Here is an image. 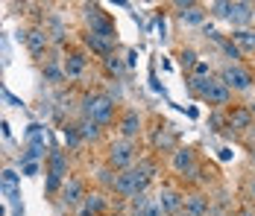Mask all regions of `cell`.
Masks as SVG:
<instances>
[{
  "label": "cell",
  "instance_id": "1",
  "mask_svg": "<svg viewBox=\"0 0 255 216\" xmlns=\"http://www.w3.org/2000/svg\"><path fill=\"white\" fill-rule=\"evenodd\" d=\"M82 117H91L100 126H109L115 120V99L109 94H94L85 96V108H82Z\"/></svg>",
  "mask_w": 255,
  "mask_h": 216
},
{
  "label": "cell",
  "instance_id": "15",
  "mask_svg": "<svg viewBox=\"0 0 255 216\" xmlns=\"http://www.w3.org/2000/svg\"><path fill=\"white\" fill-rule=\"evenodd\" d=\"M229 129H235V132H250V129H253V114H250L247 105L229 111Z\"/></svg>",
  "mask_w": 255,
  "mask_h": 216
},
{
  "label": "cell",
  "instance_id": "4",
  "mask_svg": "<svg viewBox=\"0 0 255 216\" xmlns=\"http://www.w3.org/2000/svg\"><path fill=\"white\" fill-rule=\"evenodd\" d=\"M217 79L229 85L232 94H235V91H241V94H244V91H250V88H253V73L247 71L244 65H223V71H220Z\"/></svg>",
  "mask_w": 255,
  "mask_h": 216
},
{
  "label": "cell",
  "instance_id": "20",
  "mask_svg": "<svg viewBox=\"0 0 255 216\" xmlns=\"http://www.w3.org/2000/svg\"><path fill=\"white\" fill-rule=\"evenodd\" d=\"M44 79H47L50 85H59V82L65 79V68L59 65V59H50V62H44Z\"/></svg>",
  "mask_w": 255,
  "mask_h": 216
},
{
  "label": "cell",
  "instance_id": "21",
  "mask_svg": "<svg viewBox=\"0 0 255 216\" xmlns=\"http://www.w3.org/2000/svg\"><path fill=\"white\" fill-rule=\"evenodd\" d=\"M62 138H65L68 149H77V146L82 144V135H79V126H77V123H68V126L62 129Z\"/></svg>",
  "mask_w": 255,
  "mask_h": 216
},
{
  "label": "cell",
  "instance_id": "39",
  "mask_svg": "<svg viewBox=\"0 0 255 216\" xmlns=\"http://www.w3.org/2000/svg\"><path fill=\"white\" fill-rule=\"evenodd\" d=\"M253 164H255V149H253Z\"/></svg>",
  "mask_w": 255,
  "mask_h": 216
},
{
  "label": "cell",
  "instance_id": "33",
  "mask_svg": "<svg viewBox=\"0 0 255 216\" xmlns=\"http://www.w3.org/2000/svg\"><path fill=\"white\" fill-rule=\"evenodd\" d=\"M79 216H94V214H91V211H88V208L82 205V208H79Z\"/></svg>",
  "mask_w": 255,
  "mask_h": 216
},
{
  "label": "cell",
  "instance_id": "32",
  "mask_svg": "<svg viewBox=\"0 0 255 216\" xmlns=\"http://www.w3.org/2000/svg\"><path fill=\"white\" fill-rule=\"evenodd\" d=\"M135 59H138V53H135V50H129V56H127V68H129V65H135Z\"/></svg>",
  "mask_w": 255,
  "mask_h": 216
},
{
  "label": "cell",
  "instance_id": "5",
  "mask_svg": "<svg viewBox=\"0 0 255 216\" xmlns=\"http://www.w3.org/2000/svg\"><path fill=\"white\" fill-rule=\"evenodd\" d=\"M170 164H173V169H176L179 175H188V178H197V172H200V167H197V155H194V149H188V146L173 149Z\"/></svg>",
  "mask_w": 255,
  "mask_h": 216
},
{
  "label": "cell",
  "instance_id": "30",
  "mask_svg": "<svg viewBox=\"0 0 255 216\" xmlns=\"http://www.w3.org/2000/svg\"><path fill=\"white\" fill-rule=\"evenodd\" d=\"M211 126H214V132H220V126H223V117H220V114H211Z\"/></svg>",
  "mask_w": 255,
  "mask_h": 216
},
{
  "label": "cell",
  "instance_id": "29",
  "mask_svg": "<svg viewBox=\"0 0 255 216\" xmlns=\"http://www.w3.org/2000/svg\"><path fill=\"white\" fill-rule=\"evenodd\" d=\"M24 172H26V175H35V172H38V164H35V161L24 164Z\"/></svg>",
  "mask_w": 255,
  "mask_h": 216
},
{
  "label": "cell",
  "instance_id": "34",
  "mask_svg": "<svg viewBox=\"0 0 255 216\" xmlns=\"http://www.w3.org/2000/svg\"><path fill=\"white\" fill-rule=\"evenodd\" d=\"M247 108H250V114H253V117H255V102H250V105H247Z\"/></svg>",
  "mask_w": 255,
  "mask_h": 216
},
{
  "label": "cell",
  "instance_id": "17",
  "mask_svg": "<svg viewBox=\"0 0 255 216\" xmlns=\"http://www.w3.org/2000/svg\"><path fill=\"white\" fill-rule=\"evenodd\" d=\"M232 41L241 53H253L255 50V29H235L232 32Z\"/></svg>",
  "mask_w": 255,
  "mask_h": 216
},
{
  "label": "cell",
  "instance_id": "19",
  "mask_svg": "<svg viewBox=\"0 0 255 216\" xmlns=\"http://www.w3.org/2000/svg\"><path fill=\"white\" fill-rule=\"evenodd\" d=\"M79 126V135H82V141H97V138H100V123H94L91 120V117H82V120L77 123Z\"/></svg>",
  "mask_w": 255,
  "mask_h": 216
},
{
  "label": "cell",
  "instance_id": "13",
  "mask_svg": "<svg viewBox=\"0 0 255 216\" xmlns=\"http://www.w3.org/2000/svg\"><path fill=\"white\" fill-rule=\"evenodd\" d=\"M85 199V187H82V181L79 178H68L65 181V187H62V202L68 205V208H74Z\"/></svg>",
  "mask_w": 255,
  "mask_h": 216
},
{
  "label": "cell",
  "instance_id": "28",
  "mask_svg": "<svg viewBox=\"0 0 255 216\" xmlns=\"http://www.w3.org/2000/svg\"><path fill=\"white\" fill-rule=\"evenodd\" d=\"M141 216H164V211L158 208V202H155V199H153V205H150V208H147V211H144V214H141Z\"/></svg>",
  "mask_w": 255,
  "mask_h": 216
},
{
  "label": "cell",
  "instance_id": "24",
  "mask_svg": "<svg viewBox=\"0 0 255 216\" xmlns=\"http://www.w3.org/2000/svg\"><path fill=\"white\" fill-rule=\"evenodd\" d=\"M82 205H85V208H88L91 214L97 216V214L103 211V208H106V199H103L100 193H91V196H85V202H82Z\"/></svg>",
  "mask_w": 255,
  "mask_h": 216
},
{
  "label": "cell",
  "instance_id": "11",
  "mask_svg": "<svg viewBox=\"0 0 255 216\" xmlns=\"http://www.w3.org/2000/svg\"><path fill=\"white\" fill-rule=\"evenodd\" d=\"M82 41H85V47L91 50L94 56H103V59H106V56H112V53H115V44H118V41L100 38V35H94V32H85V35H82Z\"/></svg>",
  "mask_w": 255,
  "mask_h": 216
},
{
  "label": "cell",
  "instance_id": "6",
  "mask_svg": "<svg viewBox=\"0 0 255 216\" xmlns=\"http://www.w3.org/2000/svg\"><path fill=\"white\" fill-rule=\"evenodd\" d=\"M62 68H65V79H79L88 71V56L82 50H68V56L62 59Z\"/></svg>",
  "mask_w": 255,
  "mask_h": 216
},
{
  "label": "cell",
  "instance_id": "23",
  "mask_svg": "<svg viewBox=\"0 0 255 216\" xmlns=\"http://www.w3.org/2000/svg\"><path fill=\"white\" fill-rule=\"evenodd\" d=\"M103 65H106V71L112 73V76H121V73H124V68H127V62H124V59H121L118 53L106 56V59H103Z\"/></svg>",
  "mask_w": 255,
  "mask_h": 216
},
{
  "label": "cell",
  "instance_id": "31",
  "mask_svg": "<svg viewBox=\"0 0 255 216\" xmlns=\"http://www.w3.org/2000/svg\"><path fill=\"white\" fill-rule=\"evenodd\" d=\"M232 155H235V152H232V149H220V161H229Z\"/></svg>",
  "mask_w": 255,
  "mask_h": 216
},
{
  "label": "cell",
  "instance_id": "26",
  "mask_svg": "<svg viewBox=\"0 0 255 216\" xmlns=\"http://www.w3.org/2000/svg\"><path fill=\"white\" fill-rule=\"evenodd\" d=\"M220 47H223V53L232 59V65H238V59H241V50L235 47V41H226V38H220Z\"/></svg>",
  "mask_w": 255,
  "mask_h": 216
},
{
  "label": "cell",
  "instance_id": "7",
  "mask_svg": "<svg viewBox=\"0 0 255 216\" xmlns=\"http://www.w3.org/2000/svg\"><path fill=\"white\" fill-rule=\"evenodd\" d=\"M208 105H214V108H226L232 102V88L226 82H220V79H211V85H208V91L203 96Z\"/></svg>",
  "mask_w": 255,
  "mask_h": 216
},
{
  "label": "cell",
  "instance_id": "37",
  "mask_svg": "<svg viewBox=\"0 0 255 216\" xmlns=\"http://www.w3.org/2000/svg\"><path fill=\"white\" fill-rule=\"evenodd\" d=\"M250 190H253V196H255V181H253V184H250Z\"/></svg>",
  "mask_w": 255,
  "mask_h": 216
},
{
  "label": "cell",
  "instance_id": "27",
  "mask_svg": "<svg viewBox=\"0 0 255 216\" xmlns=\"http://www.w3.org/2000/svg\"><path fill=\"white\" fill-rule=\"evenodd\" d=\"M179 65L182 68H197V53L194 50H182L179 53Z\"/></svg>",
  "mask_w": 255,
  "mask_h": 216
},
{
  "label": "cell",
  "instance_id": "16",
  "mask_svg": "<svg viewBox=\"0 0 255 216\" xmlns=\"http://www.w3.org/2000/svg\"><path fill=\"white\" fill-rule=\"evenodd\" d=\"M176 9H179V18H182V24L197 26V24H203V21H205V12L197 6V3H176Z\"/></svg>",
  "mask_w": 255,
  "mask_h": 216
},
{
  "label": "cell",
  "instance_id": "25",
  "mask_svg": "<svg viewBox=\"0 0 255 216\" xmlns=\"http://www.w3.org/2000/svg\"><path fill=\"white\" fill-rule=\"evenodd\" d=\"M208 12H211L214 18H229V15H232V3H229V0H220V3H211V6H208Z\"/></svg>",
  "mask_w": 255,
  "mask_h": 216
},
{
  "label": "cell",
  "instance_id": "8",
  "mask_svg": "<svg viewBox=\"0 0 255 216\" xmlns=\"http://www.w3.org/2000/svg\"><path fill=\"white\" fill-rule=\"evenodd\" d=\"M118 129H121V138H124V141H135V138L141 135V114H138L135 108H127L124 117H121V123H118Z\"/></svg>",
  "mask_w": 255,
  "mask_h": 216
},
{
  "label": "cell",
  "instance_id": "9",
  "mask_svg": "<svg viewBox=\"0 0 255 216\" xmlns=\"http://www.w3.org/2000/svg\"><path fill=\"white\" fill-rule=\"evenodd\" d=\"M158 208L164 211V216H176L179 211L185 208V196L179 190H170V187H167V190L158 193Z\"/></svg>",
  "mask_w": 255,
  "mask_h": 216
},
{
  "label": "cell",
  "instance_id": "2",
  "mask_svg": "<svg viewBox=\"0 0 255 216\" xmlns=\"http://www.w3.org/2000/svg\"><path fill=\"white\" fill-rule=\"evenodd\" d=\"M135 158H138V146L135 141H115V144L109 146V167L118 169V172H124V169L135 167Z\"/></svg>",
  "mask_w": 255,
  "mask_h": 216
},
{
  "label": "cell",
  "instance_id": "12",
  "mask_svg": "<svg viewBox=\"0 0 255 216\" xmlns=\"http://www.w3.org/2000/svg\"><path fill=\"white\" fill-rule=\"evenodd\" d=\"M253 15H255V3H232L229 21L238 26V29H247V24L253 21Z\"/></svg>",
  "mask_w": 255,
  "mask_h": 216
},
{
  "label": "cell",
  "instance_id": "38",
  "mask_svg": "<svg viewBox=\"0 0 255 216\" xmlns=\"http://www.w3.org/2000/svg\"><path fill=\"white\" fill-rule=\"evenodd\" d=\"M3 214H6V208H3V205H0V216H3Z\"/></svg>",
  "mask_w": 255,
  "mask_h": 216
},
{
  "label": "cell",
  "instance_id": "10",
  "mask_svg": "<svg viewBox=\"0 0 255 216\" xmlns=\"http://www.w3.org/2000/svg\"><path fill=\"white\" fill-rule=\"evenodd\" d=\"M18 178H21V175H18L15 169H3V172H0V190L9 196V202H12L15 208L21 205V190H18Z\"/></svg>",
  "mask_w": 255,
  "mask_h": 216
},
{
  "label": "cell",
  "instance_id": "3",
  "mask_svg": "<svg viewBox=\"0 0 255 216\" xmlns=\"http://www.w3.org/2000/svg\"><path fill=\"white\" fill-rule=\"evenodd\" d=\"M85 24H88V32H94L100 38H109V41H118L115 24H112V18L103 12L100 6H85Z\"/></svg>",
  "mask_w": 255,
  "mask_h": 216
},
{
  "label": "cell",
  "instance_id": "14",
  "mask_svg": "<svg viewBox=\"0 0 255 216\" xmlns=\"http://www.w3.org/2000/svg\"><path fill=\"white\" fill-rule=\"evenodd\" d=\"M24 38H26V47H29V53H32V56H41V53L47 50V44H50V38H47V29H41V26L29 29Z\"/></svg>",
  "mask_w": 255,
  "mask_h": 216
},
{
  "label": "cell",
  "instance_id": "35",
  "mask_svg": "<svg viewBox=\"0 0 255 216\" xmlns=\"http://www.w3.org/2000/svg\"><path fill=\"white\" fill-rule=\"evenodd\" d=\"M250 141H255V126L250 129Z\"/></svg>",
  "mask_w": 255,
  "mask_h": 216
},
{
  "label": "cell",
  "instance_id": "18",
  "mask_svg": "<svg viewBox=\"0 0 255 216\" xmlns=\"http://www.w3.org/2000/svg\"><path fill=\"white\" fill-rule=\"evenodd\" d=\"M185 211L191 216H205L208 214V199L205 196H188L185 199Z\"/></svg>",
  "mask_w": 255,
  "mask_h": 216
},
{
  "label": "cell",
  "instance_id": "22",
  "mask_svg": "<svg viewBox=\"0 0 255 216\" xmlns=\"http://www.w3.org/2000/svg\"><path fill=\"white\" fill-rule=\"evenodd\" d=\"M173 144H176V135H173L170 129H164V132L155 135V146H158L161 152H170V155H173Z\"/></svg>",
  "mask_w": 255,
  "mask_h": 216
},
{
  "label": "cell",
  "instance_id": "36",
  "mask_svg": "<svg viewBox=\"0 0 255 216\" xmlns=\"http://www.w3.org/2000/svg\"><path fill=\"white\" fill-rule=\"evenodd\" d=\"M176 216H191V214H188V211H179V214Z\"/></svg>",
  "mask_w": 255,
  "mask_h": 216
}]
</instances>
